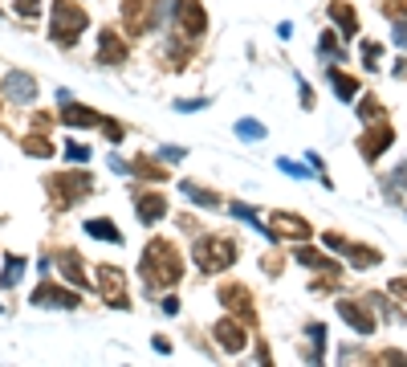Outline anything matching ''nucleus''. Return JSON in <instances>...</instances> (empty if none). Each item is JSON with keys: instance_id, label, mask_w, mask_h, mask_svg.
<instances>
[{"instance_id": "7", "label": "nucleus", "mask_w": 407, "mask_h": 367, "mask_svg": "<svg viewBox=\"0 0 407 367\" xmlns=\"http://www.w3.org/2000/svg\"><path fill=\"white\" fill-rule=\"evenodd\" d=\"M171 13H175V29H184V33L200 37L208 29V17H204V8L195 0H171Z\"/></svg>"}, {"instance_id": "5", "label": "nucleus", "mask_w": 407, "mask_h": 367, "mask_svg": "<svg viewBox=\"0 0 407 367\" xmlns=\"http://www.w3.org/2000/svg\"><path fill=\"white\" fill-rule=\"evenodd\" d=\"M49 192L57 196V204H77V200H86V196L94 192V175L90 171H66V175H49Z\"/></svg>"}, {"instance_id": "42", "label": "nucleus", "mask_w": 407, "mask_h": 367, "mask_svg": "<svg viewBox=\"0 0 407 367\" xmlns=\"http://www.w3.org/2000/svg\"><path fill=\"white\" fill-rule=\"evenodd\" d=\"M383 364H399V367H407V355H404V351H387Z\"/></svg>"}, {"instance_id": "18", "label": "nucleus", "mask_w": 407, "mask_h": 367, "mask_svg": "<svg viewBox=\"0 0 407 367\" xmlns=\"http://www.w3.org/2000/svg\"><path fill=\"white\" fill-rule=\"evenodd\" d=\"M220 302H224L228 310H237L240 318H253V302H249V290H244V286H224V290H220Z\"/></svg>"}, {"instance_id": "34", "label": "nucleus", "mask_w": 407, "mask_h": 367, "mask_svg": "<svg viewBox=\"0 0 407 367\" xmlns=\"http://www.w3.org/2000/svg\"><path fill=\"white\" fill-rule=\"evenodd\" d=\"M379 53H383V45H375V41H367V45H362V57H367V70H379Z\"/></svg>"}, {"instance_id": "8", "label": "nucleus", "mask_w": 407, "mask_h": 367, "mask_svg": "<svg viewBox=\"0 0 407 367\" xmlns=\"http://www.w3.org/2000/svg\"><path fill=\"white\" fill-rule=\"evenodd\" d=\"M269 233L273 237H286V241H310V224L293 213H273L269 217Z\"/></svg>"}, {"instance_id": "20", "label": "nucleus", "mask_w": 407, "mask_h": 367, "mask_svg": "<svg viewBox=\"0 0 407 367\" xmlns=\"http://www.w3.org/2000/svg\"><path fill=\"white\" fill-rule=\"evenodd\" d=\"M330 17L338 21L342 37H355V33H359V17H355V8H350L346 0H334V4H330Z\"/></svg>"}, {"instance_id": "35", "label": "nucleus", "mask_w": 407, "mask_h": 367, "mask_svg": "<svg viewBox=\"0 0 407 367\" xmlns=\"http://www.w3.org/2000/svg\"><path fill=\"white\" fill-rule=\"evenodd\" d=\"M277 168L286 171V175H297V180H306V175H310V168H302V164H293V159H277Z\"/></svg>"}, {"instance_id": "39", "label": "nucleus", "mask_w": 407, "mask_h": 367, "mask_svg": "<svg viewBox=\"0 0 407 367\" xmlns=\"http://www.w3.org/2000/svg\"><path fill=\"white\" fill-rule=\"evenodd\" d=\"M204 106H208V98H184V102H175V110H184V115L188 110H204Z\"/></svg>"}, {"instance_id": "21", "label": "nucleus", "mask_w": 407, "mask_h": 367, "mask_svg": "<svg viewBox=\"0 0 407 367\" xmlns=\"http://www.w3.org/2000/svg\"><path fill=\"white\" fill-rule=\"evenodd\" d=\"M293 261L306 266V269H334L338 266V261H330L326 253H318V249H310V245H297V249H293Z\"/></svg>"}, {"instance_id": "33", "label": "nucleus", "mask_w": 407, "mask_h": 367, "mask_svg": "<svg viewBox=\"0 0 407 367\" xmlns=\"http://www.w3.org/2000/svg\"><path fill=\"white\" fill-rule=\"evenodd\" d=\"M66 159H73V164H86V159H90V147H86V143H66Z\"/></svg>"}, {"instance_id": "44", "label": "nucleus", "mask_w": 407, "mask_h": 367, "mask_svg": "<svg viewBox=\"0 0 407 367\" xmlns=\"http://www.w3.org/2000/svg\"><path fill=\"white\" fill-rule=\"evenodd\" d=\"M151 347H155V351H159V355H168V351H171V343L163 339V335H155V339H151Z\"/></svg>"}, {"instance_id": "31", "label": "nucleus", "mask_w": 407, "mask_h": 367, "mask_svg": "<svg viewBox=\"0 0 407 367\" xmlns=\"http://www.w3.org/2000/svg\"><path fill=\"white\" fill-rule=\"evenodd\" d=\"M24 151H29V155H41V159H45V155H53V143L37 135V139H24Z\"/></svg>"}, {"instance_id": "12", "label": "nucleus", "mask_w": 407, "mask_h": 367, "mask_svg": "<svg viewBox=\"0 0 407 367\" xmlns=\"http://www.w3.org/2000/svg\"><path fill=\"white\" fill-rule=\"evenodd\" d=\"M391 143H395V131H391V127H371V131H367V135L359 139L362 155H367L371 164H375V159H379V155H383Z\"/></svg>"}, {"instance_id": "15", "label": "nucleus", "mask_w": 407, "mask_h": 367, "mask_svg": "<svg viewBox=\"0 0 407 367\" xmlns=\"http://www.w3.org/2000/svg\"><path fill=\"white\" fill-rule=\"evenodd\" d=\"M212 335H216V343H220L224 351H240V347L249 343V339H244V331H240L237 318H220V322L212 326Z\"/></svg>"}, {"instance_id": "24", "label": "nucleus", "mask_w": 407, "mask_h": 367, "mask_svg": "<svg viewBox=\"0 0 407 367\" xmlns=\"http://www.w3.org/2000/svg\"><path fill=\"white\" fill-rule=\"evenodd\" d=\"M342 253H346V257H350V261H355V266L359 269H371V266H379V261H383V257H379V249H367V245H342Z\"/></svg>"}, {"instance_id": "27", "label": "nucleus", "mask_w": 407, "mask_h": 367, "mask_svg": "<svg viewBox=\"0 0 407 367\" xmlns=\"http://www.w3.org/2000/svg\"><path fill=\"white\" fill-rule=\"evenodd\" d=\"M306 335H310V351H306V359L318 364V359H322V351H326V326H322V322H310V326H306Z\"/></svg>"}, {"instance_id": "37", "label": "nucleus", "mask_w": 407, "mask_h": 367, "mask_svg": "<svg viewBox=\"0 0 407 367\" xmlns=\"http://www.w3.org/2000/svg\"><path fill=\"white\" fill-rule=\"evenodd\" d=\"M318 49H322V53H330V57H342V49H338L334 33H322V41H318Z\"/></svg>"}, {"instance_id": "28", "label": "nucleus", "mask_w": 407, "mask_h": 367, "mask_svg": "<svg viewBox=\"0 0 407 367\" xmlns=\"http://www.w3.org/2000/svg\"><path fill=\"white\" fill-rule=\"evenodd\" d=\"M330 82H334V94L342 98V102H350L355 90H359V82H355V78H346L342 70H330Z\"/></svg>"}, {"instance_id": "4", "label": "nucleus", "mask_w": 407, "mask_h": 367, "mask_svg": "<svg viewBox=\"0 0 407 367\" xmlns=\"http://www.w3.org/2000/svg\"><path fill=\"white\" fill-rule=\"evenodd\" d=\"M86 24H90V17H86L77 4L53 0V29H49V37H53L57 45H73V41L86 33Z\"/></svg>"}, {"instance_id": "41", "label": "nucleus", "mask_w": 407, "mask_h": 367, "mask_svg": "<svg viewBox=\"0 0 407 367\" xmlns=\"http://www.w3.org/2000/svg\"><path fill=\"white\" fill-rule=\"evenodd\" d=\"M391 294H395V298H404V302H407V278H395V282H391Z\"/></svg>"}, {"instance_id": "45", "label": "nucleus", "mask_w": 407, "mask_h": 367, "mask_svg": "<svg viewBox=\"0 0 407 367\" xmlns=\"http://www.w3.org/2000/svg\"><path fill=\"white\" fill-rule=\"evenodd\" d=\"M159 306H163V315H179V302H175V298H163Z\"/></svg>"}, {"instance_id": "19", "label": "nucleus", "mask_w": 407, "mask_h": 367, "mask_svg": "<svg viewBox=\"0 0 407 367\" xmlns=\"http://www.w3.org/2000/svg\"><path fill=\"white\" fill-rule=\"evenodd\" d=\"M86 233H90L94 241H110V245H122V233H119V224H114V220H106V217H94V220H86Z\"/></svg>"}, {"instance_id": "29", "label": "nucleus", "mask_w": 407, "mask_h": 367, "mask_svg": "<svg viewBox=\"0 0 407 367\" xmlns=\"http://www.w3.org/2000/svg\"><path fill=\"white\" fill-rule=\"evenodd\" d=\"M383 115H387L383 102H375V98H362V102H359V119L362 122H379Z\"/></svg>"}, {"instance_id": "40", "label": "nucleus", "mask_w": 407, "mask_h": 367, "mask_svg": "<svg viewBox=\"0 0 407 367\" xmlns=\"http://www.w3.org/2000/svg\"><path fill=\"white\" fill-rule=\"evenodd\" d=\"M184 155H188L184 147H163V151H159V159H163V164H179Z\"/></svg>"}, {"instance_id": "10", "label": "nucleus", "mask_w": 407, "mask_h": 367, "mask_svg": "<svg viewBox=\"0 0 407 367\" xmlns=\"http://www.w3.org/2000/svg\"><path fill=\"white\" fill-rule=\"evenodd\" d=\"M126 53H131V45H126V41H122L119 33H110V29H106V33H98V66H122V62H126Z\"/></svg>"}, {"instance_id": "3", "label": "nucleus", "mask_w": 407, "mask_h": 367, "mask_svg": "<svg viewBox=\"0 0 407 367\" xmlns=\"http://www.w3.org/2000/svg\"><path fill=\"white\" fill-rule=\"evenodd\" d=\"M192 257H195V266L204 269V273H220V269H228L232 261H237V245L228 241V237L204 233V237H195Z\"/></svg>"}, {"instance_id": "17", "label": "nucleus", "mask_w": 407, "mask_h": 367, "mask_svg": "<svg viewBox=\"0 0 407 367\" xmlns=\"http://www.w3.org/2000/svg\"><path fill=\"white\" fill-rule=\"evenodd\" d=\"M57 269H61V273L70 278V282H73V286H77V290H90V278L82 273V257H77L73 249H66V253L57 257Z\"/></svg>"}, {"instance_id": "16", "label": "nucleus", "mask_w": 407, "mask_h": 367, "mask_svg": "<svg viewBox=\"0 0 407 367\" xmlns=\"http://www.w3.org/2000/svg\"><path fill=\"white\" fill-rule=\"evenodd\" d=\"M61 122H66V127H98L102 115H98V110H86V106H77L73 98H66V102H61Z\"/></svg>"}, {"instance_id": "36", "label": "nucleus", "mask_w": 407, "mask_h": 367, "mask_svg": "<svg viewBox=\"0 0 407 367\" xmlns=\"http://www.w3.org/2000/svg\"><path fill=\"white\" fill-rule=\"evenodd\" d=\"M391 41H395L399 49H407V17H404V13L395 17V37H391Z\"/></svg>"}, {"instance_id": "1", "label": "nucleus", "mask_w": 407, "mask_h": 367, "mask_svg": "<svg viewBox=\"0 0 407 367\" xmlns=\"http://www.w3.org/2000/svg\"><path fill=\"white\" fill-rule=\"evenodd\" d=\"M139 273L151 290H163V286H175L184 278V261H179L171 241H151L139 257Z\"/></svg>"}, {"instance_id": "26", "label": "nucleus", "mask_w": 407, "mask_h": 367, "mask_svg": "<svg viewBox=\"0 0 407 367\" xmlns=\"http://www.w3.org/2000/svg\"><path fill=\"white\" fill-rule=\"evenodd\" d=\"M21 278H24V257L8 253V257H4V273H0V290H13Z\"/></svg>"}, {"instance_id": "38", "label": "nucleus", "mask_w": 407, "mask_h": 367, "mask_svg": "<svg viewBox=\"0 0 407 367\" xmlns=\"http://www.w3.org/2000/svg\"><path fill=\"white\" fill-rule=\"evenodd\" d=\"M17 13H21V17H29V21H33V17L41 13V0H17Z\"/></svg>"}, {"instance_id": "25", "label": "nucleus", "mask_w": 407, "mask_h": 367, "mask_svg": "<svg viewBox=\"0 0 407 367\" xmlns=\"http://www.w3.org/2000/svg\"><path fill=\"white\" fill-rule=\"evenodd\" d=\"M232 135H237L240 143H257V139H265V135H269V127H265V122H257V119H237Z\"/></svg>"}, {"instance_id": "11", "label": "nucleus", "mask_w": 407, "mask_h": 367, "mask_svg": "<svg viewBox=\"0 0 407 367\" xmlns=\"http://www.w3.org/2000/svg\"><path fill=\"white\" fill-rule=\"evenodd\" d=\"M122 282H126V273H122L119 266H98V286L106 290V298H110L114 310H126V306H131V302L122 298Z\"/></svg>"}, {"instance_id": "23", "label": "nucleus", "mask_w": 407, "mask_h": 367, "mask_svg": "<svg viewBox=\"0 0 407 367\" xmlns=\"http://www.w3.org/2000/svg\"><path fill=\"white\" fill-rule=\"evenodd\" d=\"M131 175L135 180H168V168H163V159L151 164L147 155H139V159H131Z\"/></svg>"}, {"instance_id": "30", "label": "nucleus", "mask_w": 407, "mask_h": 367, "mask_svg": "<svg viewBox=\"0 0 407 367\" xmlns=\"http://www.w3.org/2000/svg\"><path fill=\"white\" fill-rule=\"evenodd\" d=\"M98 127L106 131V139H110V143H122V139H126V131H122V122L106 119V115H102V122H98Z\"/></svg>"}, {"instance_id": "2", "label": "nucleus", "mask_w": 407, "mask_h": 367, "mask_svg": "<svg viewBox=\"0 0 407 367\" xmlns=\"http://www.w3.org/2000/svg\"><path fill=\"white\" fill-rule=\"evenodd\" d=\"M168 13H171V0H131V4H122V21H126L131 37H143L151 29H159Z\"/></svg>"}, {"instance_id": "43", "label": "nucleus", "mask_w": 407, "mask_h": 367, "mask_svg": "<svg viewBox=\"0 0 407 367\" xmlns=\"http://www.w3.org/2000/svg\"><path fill=\"white\" fill-rule=\"evenodd\" d=\"M110 171H119V175H131V164H126V159H119V155H114V159H110Z\"/></svg>"}, {"instance_id": "14", "label": "nucleus", "mask_w": 407, "mask_h": 367, "mask_svg": "<svg viewBox=\"0 0 407 367\" xmlns=\"http://www.w3.org/2000/svg\"><path fill=\"white\" fill-rule=\"evenodd\" d=\"M338 315L346 318L359 335H371L375 331V318L367 315V306H359V302H350V298H338Z\"/></svg>"}, {"instance_id": "13", "label": "nucleus", "mask_w": 407, "mask_h": 367, "mask_svg": "<svg viewBox=\"0 0 407 367\" xmlns=\"http://www.w3.org/2000/svg\"><path fill=\"white\" fill-rule=\"evenodd\" d=\"M135 213H139L143 224H155V220L168 217V200L159 192H143V196H135Z\"/></svg>"}, {"instance_id": "6", "label": "nucleus", "mask_w": 407, "mask_h": 367, "mask_svg": "<svg viewBox=\"0 0 407 367\" xmlns=\"http://www.w3.org/2000/svg\"><path fill=\"white\" fill-rule=\"evenodd\" d=\"M33 306H49V310H73L82 298L73 290H66V286H53V282H41L37 290H33V298H29Z\"/></svg>"}, {"instance_id": "9", "label": "nucleus", "mask_w": 407, "mask_h": 367, "mask_svg": "<svg viewBox=\"0 0 407 367\" xmlns=\"http://www.w3.org/2000/svg\"><path fill=\"white\" fill-rule=\"evenodd\" d=\"M0 90L13 98V102H37V82H33V73L24 70H13L0 78Z\"/></svg>"}, {"instance_id": "32", "label": "nucleus", "mask_w": 407, "mask_h": 367, "mask_svg": "<svg viewBox=\"0 0 407 367\" xmlns=\"http://www.w3.org/2000/svg\"><path fill=\"white\" fill-rule=\"evenodd\" d=\"M387 192H391V196L407 192V159H404V164H399V168H395V180L387 184Z\"/></svg>"}, {"instance_id": "22", "label": "nucleus", "mask_w": 407, "mask_h": 367, "mask_svg": "<svg viewBox=\"0 0 407 367\" xmlns=\"http://www.w3.org/2000/svg\"><path fill=\"white\" fill-rule=\"evenodd\" d=\"M179 192L188 196L192 204H200V208H220V196L208 192V188H200L195 180H184V184H179Z\"/></svg>"}]
</instances>
